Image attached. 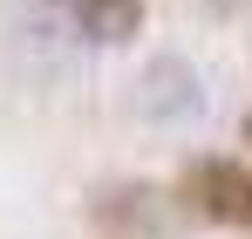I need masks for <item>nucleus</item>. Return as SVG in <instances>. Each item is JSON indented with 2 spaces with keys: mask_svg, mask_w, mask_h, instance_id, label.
I'll list each match as a JSON object with an SVG mask.
<instances>
[{
  "mask_svg": "<svg viewBox=\"0 0 252 239\" xmlns=\"http://www.w3.org/2000/svg\"><path fill=\"white\" fill-rule=\"evenodd\" d=\"M177 199L205 226L252 233V164L246 158H191L184 178H177Z\"/></svg>",
  "mask_w": 252,
  "mask_h": 239,
  "instance_id": "obj_1",
  "label": "nucleus"
},
{
  "mask_svg": "<svg viewBox=\"0 0 252 239\" xmlns=\"http://www.w3.org/2000/svg\"><path fill=\"white\" fill-rule=\"evenodd\" d=\"M136 110L150 123H191L205 110V82L184 55H157L143 76H136Z\"/></svg>",
  "mask_w": 252,
  "mask_h": 239,
  "instance_id": "obj_2",
  "label": "nucleus"
},
{
  "mask_svg": "<svg viewBox=\"0 0 252 239\" xmlns=\"http://www.w3.org/2000/svg\"><path fill=\"white\" fill-rule=\"evenodd\" d=\"M48 7L95 48H129L150 21V0H48Z\"/></svg>",
  "mask_w": 252,
  "mask_h": 239,
  "instance_id": "obj_3",
  "label": "nucleus"
},
{
  "mask_svg": "<svg viewBox=\"0 0 252 239\" xmlns=\"http://www.w3.org/2000/svg\"><path fill=\"white\" fill-rule=\"evenodd\" d=\"M246 144H252V110H246Z\"/></svg>",
  "mask_w": 252,
  "mask_h": 239,
  "instance_id": "obj_4",
  "label": "nucleus"
}]
</instances>
